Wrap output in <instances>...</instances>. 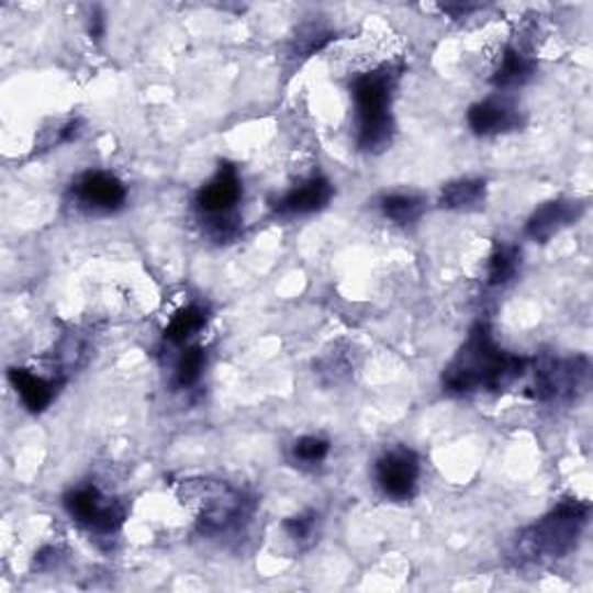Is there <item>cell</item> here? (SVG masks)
<instances>
[{
	"label": "cell",
	"mask_w": 593,
	"mask_h": 593,
	"mask_svg": "<svg viewBox=\"0 0 593 593\" xmlns=\"http://www.w3.org/2000/svg\"><path fill=\"white\" fill-rule=\"evenodd\" d=\"M89 31H91V35L96 37V40H100L102 35H104V16H102V12H93L91 14V21H89Z\"/></svg>",
	"instance_id": "obj_24"
},
{
	"label": "cell",
	"mask_w": 593,
	"mask_h": 593,
	"mask_svg": "<svg viewBox=\"0 0 593 593\" xmlns=\"http://www.w3.org/2000/svg\"><path fill=\"white\" fill-rule=\"evenodd\" d=\"M244 188L235 165L221 163L216 175L211 177L195 195V206L202 221H206L209 235L219 242H230L239 235L237 206Z\"/></svg>",
	"instance_id": "obj_5"
},
{
	"label": "cell",
	"mask_w": 593,
	"mask_h": 593,
	"mask_svg": "<svg viewBox=\"0 0 593 593\" xmlns=\"http://www.w3.org/2000/svg\"><path fill=\"white\" fill-rule=\"evenodd\" d=\"M586 204L582 200H549L545 204H540L532 219L526 223V237H532L534 242H549L559 232H563L566 227H570L573 223H578L584 214Z\"/></svg>",
	"instance_id": "obj_10"
},
{
	"label": "cell",
	"mask_w": 593,
	"mask_h": 593,
	"mask_svg": "<svg viewBox=\"0 0 593 593\" xmlns=\"http://www.w3.org/2000/svg\"><path fill=\"white\" fill-rule=\"evenodd\" d=\"M591 505L578 499L561 501L552 513L528 526L517 540V559L526 563H549L573 552L584 526L589 524Z\"/></svg>",
	"instance_id": "obj_2"
},
{
	"label": "cell",
	"mask_w": 593,
	"mask_h": 593,
	"mask_svg": "<svg viewBox=\"0 0 593 593\" xmlns=\"http://www.w3.org/2000/svg\"><path fill=\"white\" fill-rule=\"evenodd\" d=\"M440 10H443V12H448V14H455L457 19H461V16H466V14L475 12L478 8H475V5H443Z\"/></svg>",
	"instance_id": "obj_25"
},
{
	"label": "cell",
	"mask_w": 593,
	"mask_h": 593,
	"mask_svg": "<svg viewBox=\"0 0 593 593\" xmlns=\"http://www.w3.org/2000/svg\"><path fill=\"white\" fill-rule=\"evenodd\" d=\"M334 195V186L325 177H311L302 181L300 186L290 188L283 198L273 204V211L279 216H309L315 211H323Z\"/></svg>",
	"instance_id": "obj_11"
},
{
	"label": "cell",
	"mask_w": 593,
	"mask_h": 593,
	"mask_svg": "<svg viewBox=\"0 0 593 593\" xmlns=\"http://www.w3.org/2000/svg\"><path fill=\"white\" fill-rule=\"evenodd\" d=\"M519 262H522V253L517 246L513 244H496L492 256L486 258V269H484V281L490 283L492 288H503L511 283L517 271H519Z\"/></svg>",
	"instance_id": "obj_17"
},
{
	"label": "cell",
	"mask_w": 593,
	"mask_h": 593,
	"mask_svg": "<svg viewBox=\"0 0 593 593\" xmlns=\"http://www.w3.org/2000/svg\"><path fill=\"white\" fill-rule=\"evenodd\" d=\"M72 195L91 214H114L128 200V188L110 172H87L72 186Z\"/></svg>",
	"instance_id": "obj_9"
},
{
	"label": "cell",
	"mask_w": 593,
	"mask_h": 593,
	"mask_svg": "<svg viewBox=\"0 0 593 593\" xmlns=\"http://www.w3.org/2000/svg\"><path fill=\"white\" fill-rule=\"evenodd\" d=\"M179 496L183 505L195 513L200 532L209 536L227 534L248 515L246 496L223 480H183Z\"/></svg>",
	"instance_id": "obj_4"
},
{
	"label": "cell",
	"mask_w": 593,
	"mask_h": 593,
	"mask_svg": "<svg viewBox=\"0 0 593 593\" xmlns=\"http://www.w3.org/2000/svg\"><path fill=\"white\" fill-rule=\"evenodd\" d=\"M332 445L323 436H302L292 443V461L304 469H315L329 457Z\"/></svg>",
	"instance_id": "obj_21"
},
{
	"label": "cell",
	"mask_w": 593,
	"mask_h": 593,
	"mask_svg": "<svg viewBox=\"0 0 593 593\" xmlns=\"http://www.w3.org/2000/svg\"><path fill=\"white\" fill-rule=\"evenodd\" d=\"M10 383L16 390L21 404L31 413H42L52 406L58 392V380L31 369H10Z\"/></svg>",
	"instance_id": "obj_13"
},
{
	"label": "cell",
	"mask_w": 593,
	"mask_h": 593,
	"mask_svg": "<svg viewBox=\"0 0 593 593\" xmlns=\"http://www.w3.org/2000/svg\"><path fill=\"white\" fill-rule=\"evenodd\" d=\"M394 72L380 68L359 75L353 81V100L357 112V146L362 152H383L394 135L392 119Z\"/></svg>",
	"instance_id": "obj_3"
},
{
	"label": "cell",
	"mask_w": 593,
	"mask_h": 593,
	"mask_svg": "<svg viewBox=\"0 0 593 593\" xmlns=\"http://www.w3.org/2000/svg\"><path fill=\"white\" fill-rule=\"evenodd\" d=\"M380 211L396 225H411L425 211V200L413 193H388L380 198Z\"/></svg>",
	"instance_id": "obj_18"
},
{
	"label": "cell",
	"mask_w": 593,
	"mask_h": 593,
	"mask_svg": "<svg viewBox=\"0 0 593 593\" xmlns=\"http://www.w3.org/2000/svg\"><path fill=\"white\" fill-rule=\"evenodd\" d=\"M486 195V183L482 179H459L450 181L448 186H443L438 204L443 209L452 211H469L478 209L484 202Z\"/></svg>",
	"instance_id": "obj_16"
},
{
	"label": "cell",
	"mask_w": 593,
	"mask_h": 593,
	"mask_svg": "<svg viewBox=\"0 0 593 593\" xmlns=\"http://www.w3.org/2000/svg\"><path fill=\"white\" fill-rule=\"evenodd\" d=\"M419 473V459L409 448H392L376 461V482L392 501H411L417 492Z\"/></svg>",
	"instance_id": "obj_8"
},
{
	"label": "cell",
	"mask_w": 593,
	"mask_h": 593,
	"mask_svg": "<svg viewBox=\"0 0 593 593\" xmlns=\"http://www.w3.org/2000/svg\"><path fill=\"white\" fill-rule=\"evenodd\" d=\"M536 72V63L517 47H507L499 60V68L492 77L496 89H519L526 81H532Z\"/></svg>",
	"instance_id": "obj_15"
},
{
	"label": "cell",
	"mask_w": 593,
	"mask_h": 593,
	"mask_svg": "<svg viewBox=\"0 0 593 593\" xmlns=\"http://www.w3.org/2000/svg\"><path fill=\"white\" fill-rule=\"evenodd\" d=\"M321 515L315 511H306L300 515H292L283 522V532L286 536L296 545V549H309L317 542V536H321Z\"/></svg>",
	"instance_id": "obj_20"
},
{
	"label": "cell",
	"mask_w": 593,
	"mask_h": 593,
	"mask_svg": "<svg viewBox=\"0 0 593 593\" xmlns=\"http://www.w3.org/2000/svg\"><path fill=\"white\" fill-rule=\"evenodd\" d=\"M209 313L204 306L200 304H188L183 309H179L172 317H169V323L163 332V342L167 346H190V342L206 327Z\"/></svg>",
	"instance_id": "obj_14"
},
{
	"label": "cell",
	"mask_w": 593,
	"mask_h": 593,
	"mask_svg": "<svg viewBox=\"0 0 593 593\" xmlns=\"http://www.w3.org/2000/svg\"><path fill=\"white\" fill-rule=\"evenodd\" d=\"M528 359L505 353L490 325L478 323L466 344L443 369V388L450 394L501 392L526 376Z\"/></svg>",
	"instance_id": "obj_1"
},
{
	"label": "cell",
	"mask_w": 593,
	"mask_h": 593,
	"mask_svg": "<svg viewBox=\"0 0 593 593\" xmlns=\"http://www.w3.org/2000/svg\"><path fill=\"white\" fill-rule=\"evenodd\" d=\"M206 369V350L202 346H186L175 365L172 383L177 390H190L200 383V378Z\"/></svg>",
	"instance_id": "obj_19"
},
{
	"label": "cell",
	"mask_w": 593,
	"mask_h": 593,
	"mask_svg": "<svg viewBox=\"0 0 593 593\" xmlns=\"http://www.w3.org/2000/svg\"><path fill=\"white\" fill-rule=\"evenodd\" d=\"M526 376H532L528 394L540 404H559L573 401L589 388V362L584 357L555 359L542 357L532 365L528 362Z\"/></svg>",
	"instance_id": "obj_6"
},
{
	"label": "cell",
	"mask_w": 593,
	"mask_h": 593,
	"mask_svg": "<svg viewBox=\"0 0 593 593\" xmlns=\"http://www.w3.org/2000/svg\"><path fill=\"white\" fill-rule=\"evenodd\" d=\"M321 373H327L334 380V383H336V380H342L344 376L350 373V362H348V359H344V353L342 350L327 353L323 357V371Z\"/></svg>",
	"instance_id": "obj_22"
},
{
	"label": "cell",
	"mask_w": 593,
	"mask_h": 593,
	"mask_svg": "<svg viewBox=\"0 0 593 593\" xmlns=\"http://www.w3.org/2000/svg\"><path fill=\"white\" fill-rule=\"evenodd\" d=\"M66 511L68 515L87 526L91 534L98 536H114L125 522V505L116 499L104 496L98 486L81 484L77 490L66 494Z\"/></svg>",
	"instance_id": "obj_7"
},
{
	"label": "cell",
	"mask_w": 593,
	"mask_h": 593,
	"mask_svg": "<svg viewBox=\"0 0 593 593\" xmlns=\"http://www.w3.org/2000/svg\"><path fill=\"white\" fill-rule=\"evenodd\" d=\"M469 128L475 135L490 137V135H501V133H513L522 128V114L503 100H484L475 102L469 110Z\"/></svg>",
	"instance_id": "obj_12"
},
{
	"label": "cell",
	"mask_w": 593,
	"mask_h": 593,
	"mask_svg": "<svg viewBox=\"0 0 593 593\" xmlns=\"http://www.w3.org/2000/svg\"><path fill=\"white\" fill-rule=\"evenodd\" d=\"M58 549L54 547H47V549H42V552L35 557V566L37 568H54L58 566Z\"/></svg>",
	"instance_id": "obj_23"
}]
</instances>
